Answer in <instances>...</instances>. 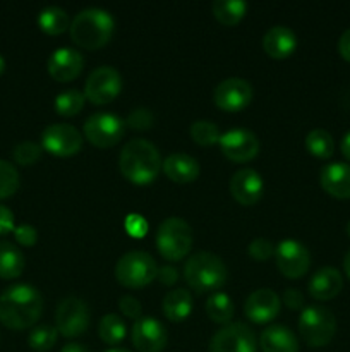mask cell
<instances>
[{
	"instance_id": "cell-34",
	"label": "cell",
	"mask_w": 350,
	"mask_h": 352,
	"mask_svg": "<svg viewBox=\"0 0 350 352\" xmlns=\"http://www.w3.org/2000/svg\"><path fill=\"white\" fill-rule=\"evenodd\" d=\"M191 138L201 146H211V144L218 143L222 134H220L218 126L211 120H196L189 129Z\"/></svg>"
},
{
	"instance_id": "cell-46",
	"label": "cell",
	"mask_w": 350,
	"mask_h": 352,
	"mask_svg": "<svg viewBox=\"0 0 350 352\" xmlns=\"http://www.w3.org/2000/svg\"><path fill=\"white\" fill-rule=\"evenodd\" d=\"M60 352H91V351H89L88 347L82 346V344L71 342V344H65V346L60 349Z\"/></svg>"
},
{
	"instance_id": "cell-50",
	"label": "cell",
	"mask_w": 350,
	"mask_h": 352,
	"mask_svg": "<svg viewBox=\"0 0 350 352\" xmlns=\"http://www.w3.org/2000/svg\"><path fill=\"white\" fill-rule=\"evenodd\" d=\"M105 352H132L129 349H110V351H105Z\"/></svg>"
},
{
	"instance_id": "cell-4",
	"label": "cell",
	"mask_w": 350,
	"mask_h": 352,
	"mask_svg": "<svg viewBox=\"0 0 350 352\" xmlns=\"http://www.w3.org/2000/svg\"><path fill=\"white\" fill-rule=\"evenodd\" d=\"M184 277L194 291L213 292L223 287L229 270L220 256L208 251H199L185 261Z\"/></svg>"
},
{
	"instance_id": "cell-43",
	"label": "cell",
	"mask_w": 350,
	"mask_h": 352,
	"mask_svg": "<svg viewBox=\"0 0 350 352\" xmlns=\"http://www.w3.org/2000/svg\"><path fill=\"white\" fill-rule=\"evenodd\" d=\"M283 302L290 309H299L304 306V296H302V292L299 289L290 287L283 292Z\"/></svg>"
},
{
	"instance_id": "cell-25",
	"label": "cell",
	"mask_w": 350,
	"mask_h": 352,
	"mask_svg": "<svg viewBox=\"0 0 350 352\" xmlns=\"http://www.w3.org/2000/svg\"><path fill=\"white\" fill-rule=\"evenodd\" d=\"M165 316L172 322H182L192 311V296L187 289H172L161 302Z\"/></svg>"
},
{
	"instance_id": "cell-20",
	"label": "cell",
	"mask_w": 350,
	"mask_h": 352,
	"mask_svg": "<svg viewBox=\"0 0 350 352\" xmlns=\"http://www.w3.org/2000/svg\"><path fill=\"white\" fill-rule=\"evenodd\" d=\"M319 182L328 195L338 199L350 198V165L345 162H331L319 174Z\"/></svg>"
},
{
	"instance_id": "cell-10",
	"label": "cell",
	"mask_w": 350,
	"mask_h": 352,
	"mask_svg": "<svg viewBox=\"0 0 350 352\" xmlns=\"http://www.w3.org/2000/svg\"><path fill=\"white\" fill-rule=\"evenodd\" d=\"M122 89V76L112 65H100L88 76L84 96L95 105L110 103Z\"/></svg>"
},
{
	"instance_id": "cell-13",
	"label": "cell",
	"mask_w": 350,
	"mask_h": 352,
	"mask_svg": "<svg viewBox=\"0 0 350 352\" xmlns=\"http://www.w3.org/2000/svg\"><path fill=\"white\" fill-rule=\"evenodd\" d=\"M277 267L285 277L299 278L311 267V253L297 239H285L275 248Z\"/></svg>"
},
{
	"instance_id": "cell-19",
	"label": "cell",
	"mask_w": 350,
	"mask_h": 352,
	"mask_svg": "<svg viewBox=\"0 0 350 352\" xmlns=\"http://www.w3.org/2000/svg\"><path fill=\"white\" fill-rule=\"evenodd\" d=\"M48 72L55 81L69 82L81 74L84 67V58L81 52L71 47H60L48 58Z\"/></svg>"
},
{
	"instance_id": "cell-30",
	"label": "cell",
	"mask_w": 350,
	"mask_h": 352,
	"mask_svg": "<svg viewBox=\"0 0 350 352\" xmlns=\"http://www.w3.org/2000/svg\"><path fill=\"white\" fill-rule=\"evenodd\" d=\"M126 323H124V320L120 318L119 315H115V313H108V315H105L100 320V339L105 344H108V346H115V344L122 342V340L126 339Z\"/></svg>"
},
{
	"instance_id": "cell-1",
	"label": "cell",
	"mask_w": 350,
	"mask_h": 352,
	"mask_svg": "<svg viewBox=\"0 0 350 352\" xmlns=\"http://www.w3.org/2000/svg\"><path fill=\"white\" fill-rule=\"evenodd\" d=\"M43 313V296L30 284H16L0 294V322L10 330L33 327Z\"/></svg>"
},
{
	"instance_id": "cell-16",
	"label": "cell",
	"mask_w": 350,
	"mask_h": 352,
	"mask_svg": "<svg viewBox=\"0 0 350 352\" xmlns=\"http://www.w3.org/2000/svg\"><path fill=\"white\" fill-rule=\"evenodd\" d=\"M168 342L167 329L153 316H141L132 325V344L139 352H161Z\"/></svg>"
},
{
	"instance_id": "cell-27",
	"label": "cell",
	"mask_w": 350,
	"mask_h": 352,
	"mask_svg": "<svg viewBox=\"0 0 350 352\" xmlns=\"http://www.w3.org/2000/svg\"><path fill=\"white\" fill-rule=\"evenodd\" d=\"M38 26L47 34H60L67 28H71L69 14L58 6H48L38 14Z\"/></svg>"
},
{
	"instance_id": "cell-23",
	"label": "cell",
	"mask_w": 350,
	"mask_h": 352,
	"mask_svg": "<svg viewBox=\"0 0 350 352\" xmlns=\"http://www.w3.org/2000/svg\"><path fill=\"white\" fill-rule=\"evenodd\" d=\"M263 48L270 57L287 58L297 48V36L287 26H273L263 36Z\"/></svg>"
},
{
	"instance_id": "cell-9",
	"label": "cell",
	"mask_w": 350,
	"mask_h": 352,
	"mask_svg": "<svg viewBox=\"0 0 350 352\" xmlns=\"http://www.w3.org/2000/svg\"><path fill=\"white\" fill-rule=\"evenodd\" d=\"M257 340L250 327L240 322L223 325L209 340V352H256Z\"/></svg>"
},
{
	"instance_id": "cell-28",
	"label": "cell",
	"mask_w": 350,
	"mask_h": 352,
	"mask_svg": "<svg viewBox=\"0 0 350 352\" xmlns=\"http://www.w3.org/2000/svg\"><path fill=\"white\" fill-rule=\"evenodd\" d=\"M213 16L223 26H233L247 12V3L244 0H216L211 6Z\"/></svg>"
},
{
	"instance_id": "cell-32",
	"label": "cell",
	"mask_w": 350,
	"mask_h": 352,
	"mask_svg": "<svg viewBox=\"0 0 350 352\" xmlns=\"http://www.w3.org/2000/svg\"><path fill=\"white\" fill-rule=\"evenodd\" d=\"M84 93L79 91V89H65V91L58 93L54 105L60 116L72 117L81 112L82 107H84Z\"/></svg>"
},
{
	"instance_id": "cell-22",
	"label": "cell",
	"mask_w": 350,
	"mask_h": 352,
	"mask_svg": "<svg viewBox=\"0 0 350 352\" xmlns=\"http://www.w3.org/2000/svg\"><path fill=\"white\" fill-rule=\"evenodd\" d=\"M343 287V278L336 268L323 267L309 280V292L318 301H328L340 294Z\"/></svg>"
},
{
	"instance_id": "cell-12",
	"label": "cell",
	"mask_w": 350,
	"mask_h": 352,
	"mask_svg": "<svg viewBox=\"0 0 350 352\" xmlns=\"http://www.w3.org/2000/svg\"><path fill=\"white\" fill-rule=\"evenodd\" d=\"M82 146L79 131L71 124H50L41 133V148L57 157H72Z\"/></svg>"
},
{
	"instance_id": "cell-3",
	"label": "cell",
	"mask_w": 350,
	"mask_h": 352,
	"mask_svg": "<svg viewBox=\"0 0 350 352\" xmlns=\"http://www.w3.org/2000/svg\"><path fill=\"white\" fill-rule=\"evenodd\" d=\"M113 30H115V19L112 14L100 7H86V9L79 10L71 21V38L74 43L79 47L95 48L103 47L112 38Z\"/></svg>"
},
{
	"instance_id": "cell-6",
	"label": "cell",
	"mask_w": 350,
	"mask_h": 352,
	"mask_svg": "<svg viewBox=\"0 0 350 352\" xmlns=\"http://www.w3.org/2000/svg\"><path fill=\"white\" fill-rule=\"evenodd\" d=\"M299 332L311 347H325L331 342L336 332V318L325 306H307L299 318Z\"/></svg>"
},
{
	"instance_id": "cell-39",
	"label": "cell",
	"mask_w": 350,
	"mask_h": 352,
	"mask_svg": "<svg viewBox=\"0 0 350 352\" xmlns=\"http://www.w3.org/2000/svg\"><path fill=\"white\" fill-rule=\"evenodd\" d=\"M14 237H16V241L21 246L31 248L36 244L38 230L33 226H30V223H21V226L14 229Z\"/></svg>"
},
{
	"instance_id": "cell-5",
	"label": "cell",
	"mask_w": 350,
	"mask_h": 352,
	"mask_svg": "<svg viewBox=\"0 0 350 352\" xmlns=\"http://www.w3.org/2000/svg\"><path fill=\"white\" fill-rule=\"evenodd\" d=\"M156 248L168 261H178L187 256L192 248V229L184 219L170 217L163 220L156 232Z\"/></svg>"
},
{
	"instance_id": "cell-17",
	"label": "cell",
	"mask_w": 350,
	"mask_h": 352,
	"mask_svg": "<svg viewBox=\"0 0 350 352\" xmlns=\"http://www.w3.org/2000/svg\"><path fill=\"white\" fill-rule=\"evenodd\" d=\"M281 299L271 289L263 287L250 292L244 302V313L254 323H268L280 313Z\"/></svg>"
},
{
	"instance_id": "cell-37",
	"label": "cell",
	"mask_w": 350,
	"mask_h": 352,
	"mask_svg": "<svg viewBox=\"0 0 350 352\" xmlns=\"http://www.w3.org/2000/svg\"><path fill=\"white\" fill-rule=\"evenodd\" d=\"M249 254L257 261L270 260L271 254H275V246L271 241L264 239V237H257L249 244Z\"/></svg>"
},
{
	"instance_id": "cell-48",
	"label": "cell",
	"mask_w": 350,
	"mask_h": 352,
	"mask_svg": "<svg viewBox=\"0 0 350 352\" xmlns=\"http://www.w3.org/2000/svg\"><path fill=\"white\" fill-rule=\"evenodd\" d=\"M343 268H345L347 277L350 278V250H349V253L345 254V260H343Z\"/></svg>"
},
{
	"instance_id": "cell-14",
	"label": "cell",
	"mask_w": 350,
	"mask_h": 352,
	"mask_svg": "<svg viewBox=\"0 0 350 352\" xmlns=\"http://www.w3.org/2000/svg\"><path fill=\"white\" fill-rule=\"evenodd\" d=\"M218 143L223 155L229 160L237 162V164L253 160L257 155V151H259V140H257V136L253 131L244 129V127H237V129H230L223 133Z\"/></svg>"
},
{
	"instance_id": "cell-18",
	"label": "cell",
	"mask_w": 350,
	"mask_h": 352,
	"mask_svg": "<svg viewBox=\"0 0 350 352\" xmlns=\"http://www.w3.org/2000/svg\"><path fill=\"white\" fill-rule=\"evenodd\" d=\"M230 195L237 203L244 206H250L257 203L263 196L264 182L259 172L254 168H240L230 179Z\"/></svg>"
},
{
	"instance_id": "cell-40",
	"label": "cell",
	"mask_w": 350,
	"mask_h": 352,
	"mask_svg": "<svg viewBox=\"0 0 350 352\" xmlns=\"http://www.w3.org/2000/svg\"><path fill=\"white\" fill-rule=\"evenodd\" d=\"M126 230L132 237H143L148 232V222L143 215L130 213L126 217Z\"/></svg>"
},
{
	"instance_id": "cell-36",
	"label": "cell",
	"mask_w": 350,
	"mask_h": 352,
	"mask_svg": "<svg viewBox=\"0 0 350 352\" xmlns=\"http://www.w3.org/2000/svg\"><path fill=\"white\" fill-rule=\"evenodd\" d=\"M41 157V146L40 144L33 143V141H23L14 148V160L19 165H33L34 162L40 160Z\"/></svg>"
},
{
	"instance_id": "cell-29",
	"label": "cell",
	"mask_w": 350,
	"mask_h": 352,
	"mask_svg": "<svg viewBox=\"0 0 350 352\" xmlns=\"http://www.w3.org/2000/svg\"><path fill=\"white\" fill-rule=\"evenodd\" d=\"M206 313L213 322L226 325L233 316L232 298L225 292H213L206 301Z\"/></svg>"
},
{
	"instance_id": "cell-21",
	"label": "cell",
	"mask_w": 350,
	"mask_h": 352,
	"mask_svg": "<svg viewBox=\"0 0 350 352\" xmlns=\"http://www.w3.org/2000/svg\"><path fill=\"white\" fill-rule=\"evenodd\" d=\"M161 168L170 181L178 182V184H187V182L196 181L199 177V172H201L199 162L191 155L182 153V151L168 155L163 160Z\"/></svg>"
},
{
	"instance_id": "cell-24",
	"label": "cell",
	"mask_w": 350,
	"mask_h": 352,
	"mask_svg": "<svg viewBox=\"0 0 350 352\" xmlns=\"http://www.w3.org/2000/svg\"><path fill=\"white\" fill-rule=\"evenodd\" d=\"M259 346L263 352H299L295 333L285 325H270L261 332Z\"/></svg>"
},
{
	"instance_id": "cell-26",
	"label": "cell",
	"mask_w": 350,
	"mask_h": 352,
	"mask_svg": "<svg viewBox=\"0 0 350 352\" xmlns=\"http://www.w3.org/2000/svg\"><path fill=\"white\" fill-rule=\"evenodd\" d=\"M24 270V254L9 241H0V278H16Z\"/></svg>"
},
{
	"instance_id": "cell-49",
	"label": "cell",
	"mask_w": 350,
	"mask_h": 352,
	"mask_svg": "<svg viewBox=\"0 0 350 352\" xmlns=\"http://www.w3.org/2000/svg\"><path fill=\"white\" fill-rule=\"evenodd\" d=\"M3 71H5V60H3V57L0 55V76L3 74Z\"/></svg>"
},
{
	"instance_id": "cell-31",
	"label": "cell",
	"mask_w": 350,
	"mask_h": 352,
	"mask_svg": "<svg viewBox=\"0 0 350 352\" xmlns=\"http://www.w3.org/2000/svg\"><path fill=\"white\" fill-rule=\"evenodd\" d=\"M305 148L318 158H329L335 151V141L326 129H312L305 136Z\"/></svg>"
},
{
	"instance_id": "cell-35",
	"label": "cell",
	"mask_w": 350,
	"mask_h": 352,
	"mask_svg": "<svg viewBox=\"0 0 350 352\" xmlns=\"http://www.w3.org/2000/svg\"><path fill=\"white\" fill-rule=\"evenodd\" d=\"M19 189V172L10 162L0 160V199L10 198Z\"/></svg>"
},
{
	"instance_id": "cell-15",
	"label": "cell",
	"mask_w": 350,
	"mask_h": 352,
	"mask_svg": "<svg viewBox=\"0 0 350 352\" xmlns=\"http://www.w3.org/2000/svg\"><path fill=\"white\" fill-rule=\"evenodd\" d=\"M216 107L226 112H239L253 100V86L242 78H226L215 88L213 93Z\"/></svg>"
},
{
	"instance_id": "cell-2",
	"label": "cell",
	"mask_w": 350,
	"mask_h": 352,
	"mask_svg": "<svg viewBox=\"0 0 350 352\" xmlns=\"http://www.w3.org/2000/svg\"><path fill=\"white\" fill-rule=\"evenodd\" d=\"M160 151L148 140H130L124 144L119 157V168L127 181L150 184L161 170Z\"/></svg>"
},
{
	"instance_id": "cell-41",
	"label": "cell",
	"mask_w": 350,
	"mask_h": 352,
	"mask_svg": "<svg viewBox=\"0 0 350 352\" xmlns=\"http://www.w3.org/2000/svg\"><path fill=\"white\" fill-rule=\"evenodd\" d=\"M119 308L124 313V316H129V318H141V313H143V306L132 296H122L119 299Z\"/></svg>"
},
{
	"instance_id": "cell-45",
	"label": "cell",
	"mask_w": 350,
	"mask_h": 352,
	"mask_svg": "<svg viewBox=\"0 0 350 352\" xmlns=\"http://www.w3.org/2000/svg\"><path fill=\"white\" fill-rule=\"evenodd\" d=\"M338 52L342 55V58H345L347 62H350V28L342 33L338 40Z\"/></svg>"
},
{
	"instance_id": "cell-11",
	"label": "cell",
	"mask_w": 350,
	"mask_h": 352,
	"mask_svg": "<svg viewBox=\"0 0 350 352\" xmlns=\"http://www.w3.org/2000/svg\"><path fill=\"white\" fill-rule=\"evenodd\" d=\"M55 322H57L58 333L64 337H78L88 330L89 327V309L82 299L75 296L64 298L57 306L55 311Z\"/></svg>"
},
{
	"instance_id": "cell-7",
	"label": "cell",
	"mask_w": 350,
	"mask_h": 352,
	"mask_svg": "<svg viewBox=\"0 0 350 352\" xmlns=\"http://www.w3.org/2000/svg\"><path fill=\"white\" fill-rule=\"evenodd\" d=\"M158 275V265L146 251H129L119 258L115 265V277L122 285L141 289L153 282Z\"/></svg>"
},
{
	"instance_id": "cell-8",
	"label": "cell",
	"mask_w": 350,
	"mask_h": 352,
	"mask_svg": "<svg viewBox=\"0 0 350 352\" xmlns=\"http://www.w3.org/2000/svg\"><path fill=\"white\" fill-rule=\"evenodd\" d=\"M126 131V122L110 112H96L84 122V136L98 148H110L119 143Z\"/></svg>"
},
{
	"instance_id": "cell-38",
	"label": "cell",
	"mask_w": 350,
	"mask_h": 352,
	"mask_svg": "<svg viewBox=\"0 0 350 352\" xmlns=\"http://www.w3.org/2000/svg\"><path fill=\"white\" fill-rule=\"evenodd\" d=\"M153 113L148 109H136L129 113L126 124L127 126L134 127V129H148L153 126Z\"/></svg>"
},
{
	"instance_id": "cell-42",
	"label": "cell",
	"mask_w": 350,
	"mask_h": 352,
	"mask_svg": "<svg viewBox=\"0 0 350 352\" xmlns=\"http://www.w3.org/2000/svg\"><path fill=\"white\" fill-rule=\"evenodd\" d=\"M14 229H16V226H14V213L7 206L0 205V236L14 232Z\"/></svg>"
},
{
	"instance_id": "cell-47",
	"label": "cell",
	"mask_w": 350,
	"mask_h": 352,
	"mask_svg": "<svg viewBox=\"0 0 350 352\" xmlns=\"http://www.w3.org/2000/svg\"><path fill=\"white\" fill-rule=\"evenodd\" d=\"M342 153L347 160H350V131L343 136L342 140Z\"/></svg>"
},
{
	"instance_id": "cell-33",
	"label": "cell",
	"mask_w": 350,
	"mask_h": 352,
	"mask_svg": "<svg viewBox=\"0 0 350 352\" xmlns=\"http://www.w3.org/2000/svg\"><path fill=\"white\" fill-rule=\"evenodd\" d=\"M58 330L57 327L51 325H38L34 327L27 337V344L33 351L36 352H47L57 344Z\"/></svg>"
},
{
	"instance_id": "cell-51",
	"label": "cell",
	"mask_w": 350,
	"mask_h": 352,
	"mask_svg": "<svg viewBox=\"0 0 350 352\" xmlns=\"http://www.w3.org/2000/svg\"><path fill=\"white\" fill-rule=\"evenodd\" d=\"M347 234H349V237H350V222L347 223Z\"/></svg>"
},
{
	"instance_id": "cell-44",
	"label": "cell",
	"mask_w": 350,
	"mask_h": 352,
	"mask_svg": "<svg viewBox=\"0 0 350 352\" xmlns=\"http://www.w3.org/2000/svg\"><path fill=\"white\" fill-rule=\"evenodd\" d=\"M156 277L160 278L161 284L174 285L175 282H177V278H178V272H177V268H174V267H170V265H167V267L158 268V275H156Z\"/></svg>"
}]
</instances>
